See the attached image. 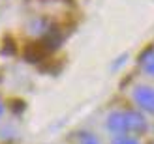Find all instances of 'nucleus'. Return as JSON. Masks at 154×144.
<instances>
[{
  "label": "nucleus",
  "instance_id": "20e7f679",
  "mask_svg": "<svg viewBox=\"0 0 154 144\" xmlns=\"http://www.w3.org/2000/svg\"><path fill=\"white\" fill-rule=\"evenodd\" d=\"M79 144H102L98 140V137H94L92 133H83L81 139H79Z\"/></svg>",
  "mask_w": 154,
  "mask_h": 144
},
{
  "label": "nucleus",
  "instance_id": "423d86ee",
  "mask_svg": "<svg viewBox=\"0 0 154 144\" xmlns=\"http://www.w3.org/2000/svg\"><path fill=\"white\" fill-rule=\"evenodd\" d=\"M2 112H4V103H2V99H0V116H2Z\"/></svg>",
  "mask_w": 154,
  "mask_h": 144
},
{
  "label": "nucleus",
  "instance_id": "7ed1b4c3",
  "mask_svg": "<svg viewBox=\"0 0 154 144\" xmlns=\"http://www.w3.org/2000/svg\"><path fill=\"white\" fill-rule=\"evenodd\" d=\"M139 64H141V67L147 73L154 75V49H147L143 52V54L139 56Z\"/></svg>",
  "mask_w": 154,
  "mask_h": 144
},
{
  "label": "nucleus",
  "instance_id": "f03ea898",
  "mask_svg": "<svg viewBox=\"0 0 154 144\" xmlns=\"http://www.w3.org/2000/svg\"><path fill=\"white\" fill-rule=\"evenodd\" d=\"M134 101L139 105L143 110L154 112V88L150 86H135L134 88Z\"/></svg>",
  "mask_w": 154,
  "mask_h": 144
},
{
  "label": "nucleus",
  "instance_id": "f257e3e1",
  "mask_svg": "<svg viewBox=\"0 0 154 144\" xmlns=\"http://www.w3.org/2000/svg\"><path fill=\"white\" fill-rule=\"evenodd\" d=\"M107 129L117 135H128V133H143L147 129V120L143 114L135 110H124V112H113L107 118Z\"/></svg>",
  "mask_w": 154,
  "mask_h": 144
},
{
  "label": "nucleus",
  "instance_id": "39448f33",
  "mask_svg": "<svg viewBox=\"0 0 154 144\" xmlns=\"http://www.w3.org/2000/svg\"><path fill=\"white\" fill-rule=\"evenodd\" d=\"M113 144H139V140L134 137H119V139H115Z\"/></svg>",
  "mask_w": 154,
  "mask_h": 144
}]
</instances>
